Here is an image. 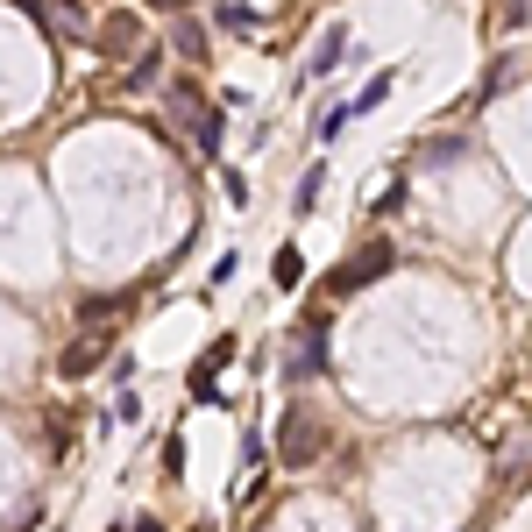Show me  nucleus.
I'll use <instances>...</instances> for the list:
<instances>
[{"mask_svg": "<svg viewBox=\"0 0 532 532\" xmlns=\"http://www.w3.org/2000/svg\"><path fill=\"white\" fill-rule=\"evenodd\" d=\"M391 263H398V249H391V242H369V249H355V256H348V263L334 270V291L348 298V291H362L369 277H384Z\"/></svg>", "mask_w": 532, "mask_h": 532, "instance_id": "f257e3e1", "label": "nucleus"}, {"mask_svg": "<svg viewBox=\"0 0 532 532\" xmlns=\"http://www.w3.org/2000/svg\"><path fill=\"white\" fill-rule=\"evenodd\" d=\"M277 454H284V462H291V469H306V462H313V454H320V433H313V419H306V405H291V412H284V447H277Z\"/></svg>", "mask_w": 532, "mask_h": 532, "instance_id": "f03ea898", "label": "nucleus"}, {"mask_svg": "<svg viewBox=\"0 0 532 532\" xmlns=\"http://www.w3.org/2000/svg\"><path fill=\"white\" fill-rule=\"evenodd\" d=\"M227 362H235V334H220V341L192 362V405H213V376H220Z\"/></svg>", "mask_w": 532, "mask_h": 532, "instance_id": "7ed1b4c3", "label": "nucleus"}, {"mask_svg": "<svg viewBox=\"0 0 532 532\" xmlns=\"http://www.w3.org/2000/svg\"><path fill=\"white\" fill-rule=\"evenodd\" d=\"M341 64H348V29L327 22L320 43H313V57H306V79H327V71H341Z\"/></svg>", "mask_w": 532, "mask_h": 532, "instance_id": "20e7f679", "label": "nucleus"}, {"mask_svg": "<svg viewBox=\"0 0 532 532\" xmlns=\"http://www.w3.org/2000/svg\"><path fill=\"white\" fill-rule=\"evenodd\" d=\"M320 327H327V320L313 313L306 327H298V334H291V341H298V348H291V376H320V369H327V348H320Z\"/></svg>", "mask_w": 532, "mask_h": 532, "instance_id": "39448f33", "label": "nucleus"}, {"mask_svg": "<svg viewBox=\"0 0 532 532\" xmlns=\"http://www.w3.org/2000/svg\"><path fill=\"white\" fill-rule=\"evenodd\" d=\"M298 277H306V256H298V249L284 242V249L270 256V284H277V291H298Z\"/></svg>", "mask_w": 532, "mask_h": 532, "instance_id": "423d86ee", "label": "nucleus"}, {"mask_svg": "<svg viewBox=\"0 0 532 532\" xmlns=\"http://www.w3.org/2000/svg\"><path fill=\"white\" fill-rule=\"evenodd\" d=\"M192 128H199V149H206V157H220V142H227V114H220V107H199V114H192Z\"/></svg>", "mask_w": 532, "mask_h": 532, "instance_id": "0eeeda50", "label": "nucleus"}, {"mask_svg": "<svg viewBox=\"0 0 532 532\" xmlns=\"http://www.w3.org/2000/svg\"><path fill=\"white\" fill-rule=\"evenodd\" d=\"M348 121H355V114H348V100H334V107H320L313 135H320V142H341V135H348Z\"/></svg>", "mask_w": 532, "mask_h": 532, "instance_id": "6e6552de", "label": "nucleus"}, {"mask_svg": "<svg viewBox=\"0 0 532 532\" xmlns=\"http://www.w3.org/2000/svg\"><path fill=\"white\" fill-rule=\"evenodd\" d=\"M384 100H391V71H376V79L348 100V114H369V107H384Z\"/></svg>", "mask_w": 532, "mask_h": 532, "instance_id": "1a4fd4ad", "label": "nucleus"}, {"mask_svg": "<svg viewBox=\"0 0 532 532\" xmlns=\"http://www.w3.org/2000/svg\"><path fill=\"white\" fill-rule=\"evenodd\" d=\"M171 50L199 64V57H206V29H199V22H178V29H171Z\"/></svg>", "mask_w": 532, "mask_h": 532, "instance_id": "9d476101", "label": "nucleus"}, {"mask_svg": "<svg viewBox=\"0 0 532 532\" xmlns=\"http://www.w3.org/2000/svg\"><path fill=\"white\" fill-rule=\"evenodd\" d=\"M213 15H220V29H242V36H256V29H263V15H256V8H235V0H220Z\"/></svg>", "mask_w": 532, "mask_h": 532, "instance_id": "9b49d317", "label": "nucleus"}, {"mask_svg": "<svg viewBox=\"0 0 532 532\" xmlns=\"http://www.w3.org/2000/svg\"><path fill=\"white\" fill-rule=\"evenodd\" d=\"M518 71H525V64H518V50H511L504 64H490V79H483V100H497L504 86H518Z\"/></svg>", "mask_w": 532, "mask_h": 532, "instance_id": "f8f14e48", "label": "nucleus"}, {"mask_svg": "<svg viewBox=\"0 0 532 532\" xmlns=\"http://www.w3.org/2000/svg\"><path fill=\"white\" fill-rule=\"evenodd\" d=\"M320 192H327V164H313L306 178H298V213H313V206H320Z\"/></svg>", "mask_w": 532, "mask_h": 532, "instance_id": "ddd939ff", "label": "nucleus"}, {"mask_svg": "<svg viewBox=\"0 0 532 532\" xmlns=\"http://www.w3.org/2000/svg\"><path fill=\"white\" fill-rule=\"evenodd\" d=\"M93 362H100V341H93V334H86L79 348H64V376H86Z\"/></svg>", "mask_w": 532, "mask_h": 532, "instance_id": "4468645a", "label": "nucleus"}, {"mask_svg": "<svg viewBox=\"0 0 532 532\" xmlns=\"http://www.w3.org/2000/svg\"><path fill=\"white\" fill-rule=\"evenodd\" d=\"M135 532H164V518H135Z\"/></svg>", "mask_w": 532, "mask_h": 532, "instance_id": "2eb2a0df", "label": "nucleus"}, {"mask_svg": "<svg viewBox=\"0 0 532 532\" xmlns=\"http://www.w3.org/2000/svg\"><path fill=\"white\" fill-rule=\"evenodd\" d=\"M149 8H164V15H178V8H185V0H149Z\"/></svg>", "mask_w": 532, "mask_h": 532, "instance_id": "dca6fc26", "label": "nucleus"}]
</instances>
